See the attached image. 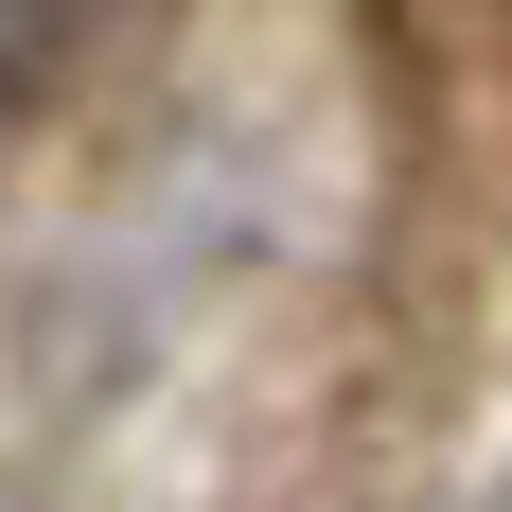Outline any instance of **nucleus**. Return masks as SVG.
I'll return each mask as SVG.
<instances>
[{
	"label": "nucleus",
	"instance_id": "1",
	"mask_svg": "<svg viewBox=\"0 0 512 512\" xmlns=\"http://www.w3.org/2000/svg\"><path fill=\"white\" fill-rule=\"evenodd\" d=\"M177 0H0V124H36L106 71V53H142Z\"/></svg>",
	"mask_w": 512,
	"mask_h": 512
},
{
	"label": "nucleus",
	"instance_id": "2",
	"mask_svg": "<svg viewBox=\"0 0 512 512\" xmlns=\"http://www.w3.org/2000/svg\"><path fill=\"white\" fill-rule=\"evenodd\" d=\"M477 512H512V477H495V495H477Z\"/></svg>",
	"mask_w": 512,
	"mask_h": 512
}]
</instances>
